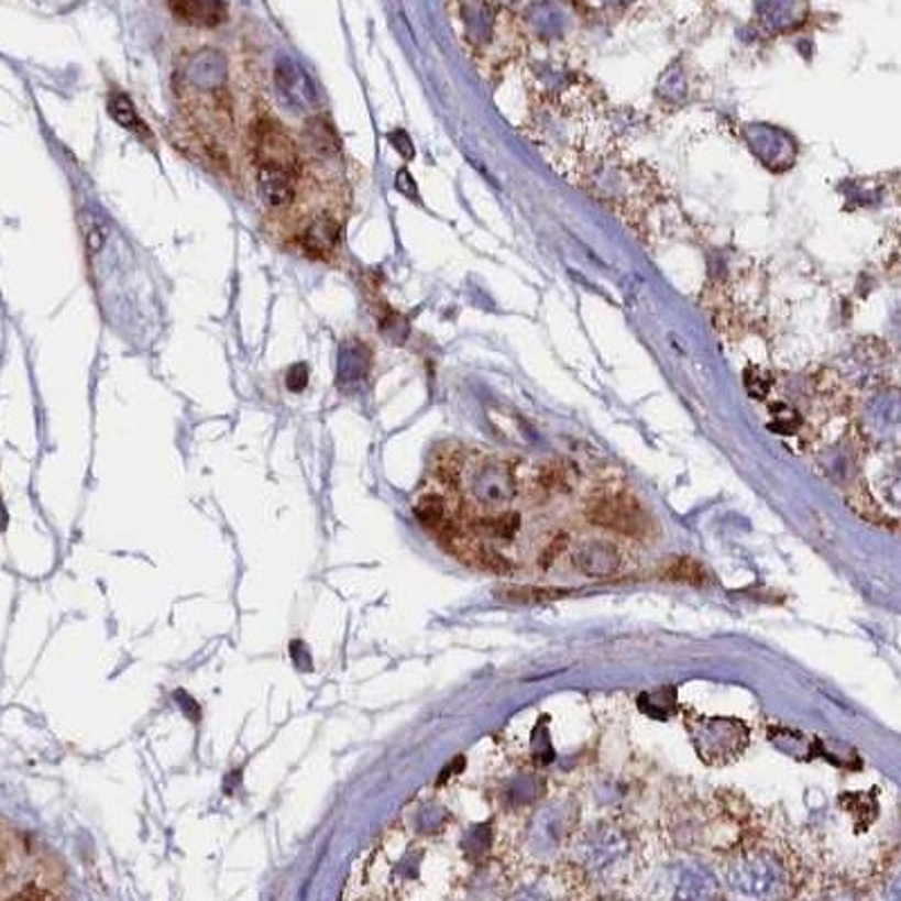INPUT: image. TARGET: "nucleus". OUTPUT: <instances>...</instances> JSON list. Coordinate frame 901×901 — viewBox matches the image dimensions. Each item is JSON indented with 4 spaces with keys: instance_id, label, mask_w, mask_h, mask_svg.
I'll list each match as a JSON object with an SVG mask.
<instances>
[{
    "instance_id": "39448f33",
    "label": "nucleus",
    "mask_w": 901,
    "mask_h": 901,
    "mask_svg": "<svg viewBox=\"0 0 901 901\" xmlns=\"http://www.w3.org/2000/svg\"><path fill=\"white\" fill-rule=\"evenodd\" d=\"M575 563L580 571L589 578H608L615 571H618L620 565V552L618 548H613L611 543H600L593 541L589 546H584L578 554H575Z\"/></svg>"
},
{
    "instance_id": "20e7f679",
    "label": "nucleus",
    "mask_w": 901,
    "mask_h": 901,
    "mask_svg": "<svg viewBox=\"0 0 901 901\" xmlns=\"http://www.w3.org/2000/svg\"><path fill=\"white\" fill-rule=\"evenodd\" d=\"M172 14L193 28H217L228 19L223 0H167Z\"/></svg>"
},
{
    "instance_id": "f03ea898",
    "label": "nucleus",
    "mask_w": 901,
    "mask_h": 901,
    "mask_svg": "<svg viewBox=\"0 0 901 901\" xmlns=\"http://www.w3.org/2000/svg\"><path fill=\"white\" fill-rule=\"evenodd\" d=\"M589 520L593 526L625 537H645L653 524L645 507L627 494H611L593 501L589 507Z\"/></svg>"
},
{
    "instance_id": "9d476101",
    "label": "nucleus",
    "mask_w": 901,
    "mask_h": 901,
    "mask_svg": "<svg viewBox=\"0 0 901 901\" xmlns=\"http://www.w3.org/2000/svg\"><path fill=\"white\" fill-rule=\"evenodd\" d=\"M307 378H309L307 367H305V365H296V367L292 370V374L287 376V386L298 393V391H303V388L307 386Z\"/></svg>"
},
{
    "instance_id": "f257e3e1",
    "label": "nucleus",
    "mask_w": 901,
    "mask_h": 901,
    "mask_svg": "<svg viewBox=\"0 0 901 901\" xmlns=\"http://www.w3.org/2000/svg\"><path fill=\"white\" fill-rule=\"evenodd\" d=\"M3 872H14L3 877V890L17 886L6 894V899H59L68 897L62 888V872L39 847L23 834L6 829L3 836Z\"/></svg>"
},
{
    "instance_id": "1a4fd4ad",
    "label": "nucleus",
    "mask_w": 901,
    "mask_h": 901,
    "mask_svg": "<svg viewBox=\"0 0 901 901\" xmlns=\"http://www.w3.org/2000/svg\"><path fill=\"white\" fill-rule=\"evenodd\" d=\"M507 600L514 602H541V600H552V597H561L565 595L559 589H532V586H509L503 591Z\"/></svg>"
},
{
    "instance_id": "6e6552de",
    "label": "nucleus",
    "mask_w": 901,
    "mask_h": 901,
    "mask_svg": "<svg viewBox=\"0 0 901 901\" xmlns=\"http://www.w3.org/2000/svg\"><path fill=\"white\" fill-rule=\"evenodd\" d=\"M109 111H111L113 120H116L120 127H124V129H129V131H147V127L142 124L140 116L135 113L133 102L127 98L124 92H116V95H111V100H109Z\"/></svg>"
},
{
    "instance_id": "0eeeda50",
    "label": "nucleus",
    "mask_w": 901,
    "mask_h": 901,
    "mask_svg": "<svg viewBox=\"0 0 901 901\" xmlns=\"http://www.w3.org/2000/svg\"><path fill=\"white\" fill-rule=\"evenodd\" d=\"M662 575H666L672 582H685V584H694V586L707 582L705 568L696 559H690V557H679V559L670 561V565L666 568V573H662Z\"/></svg>"
},
{
    "instance_id": "423d86ee",
    "label": "nucleus",
    "mask_w": 901,
    "mask_h": 901,
    "mask_svg": "<svg viewBox=\"0 0 901 901\" xmlns=\"http://www.w3.org/2000/svg\"><path fill=\"white\" fill-rule=\"evenodd\" d=\"M339 223L331 221L329 217H320L318 221H314L307 232H305V246L314 253L325 257L329 251H334L339 244Z\"/></svg>"
},
{
    "instance_id": "9b49d317",
    "label": "nucleus",
    "mask_w": 901,
    "mask_h": 901,
    "mask_svg": "<svg viewBox=\"0 0 901 901\" xmlns=\"http://www.w3.org/2000/svg\"><path fill=\"white\" fill-rule=\"evenodd\" d=\"M565 548V537H557L546 550H543V554H541V565H550L559 554H561V550Z\"/></svg>"
},
{
    "instance_id": "7ed1b4c3",
    "label": "nucleus",
    "mask_w": 901,
    "mask_h": 901,
    "mask_svg": "<svg viewBox=\"0 0 901 901\" xmlns=\"http://www.w3.org/2000/svg\"><path fill=\"white\" fill-rule=\"evenodd\" d=\"M257 189H260V197L266 204V208L284 210L287 206H292L294 195H296L294 169L271 165V163H260Z\"/></svg>"
}]
</instances>
